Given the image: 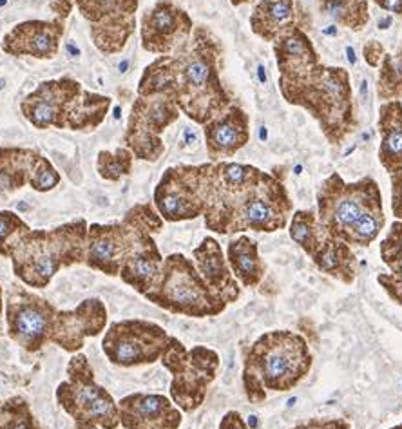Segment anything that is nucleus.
I'll return each instance as SVG.
<instances>
[{
	"label": "nucleus",
	"instance_id": "nucleus-34",
	"mask_svg": "<svg viewBox=\"0 0 402 429\" xmlns=\"http://www.w3.org/2000/svg\"><path fill=\"white\" fill-rule=\"evenodd\" d=\"M323 4L334 19L350 26H354L352 17H357V13L364 15L366 11L364 0H323Z\"/></svg>",
	"mask_w": 402,
	"mask_h": 429
},
{
	"label": "nucleus",
	"instance_id": "nucleus-44",
	"mask_svg": "<svg viewBox=\"0 0 402 429\" xmlns=\"http://www.w3.org/2000/svg\"><path fill=\"white\" fill-rule=\"evenodd\" d=\"M346 53H348V60H350V62L355 64V53H354V49L346 48Z\"/></svg>",
	"mask_w": 402,
	"mask_h": 429
},
{
	"label": "nucleus",
	"instance_id": "nucleus-18",
	"mask_svg": "<svg viewBox=\"0 0 402 429\" xmlns=\"http://www.w3.org/2000/svg\"><path fill=\"white\" fill-rule=\"evenodd\" d=\"M120 424L125 429H178L182 410L158 393H133L118 402Z\"/></svg>",
	"mask_w": 402,
	"mask_h": 429
},
{
	"label": "nucleus",
	"instance_id": "nucleus-53",
	"mask_svg": "<svg viewBox=\"0 0 402 429\" xmlns=\"http://www.w3.org/2000/svg\"><path fill=\"white\" fill-rule=\"evenodd\" d=\"M2 87H4V80H0V89H2Z\"/></svg>",
	"mask_w": 402,
	"mask_h": 429
},
{
	"label": "nucleus",
	"instance_id": "nucleus-49",
	"mask_svg": "<svg viewBox=\"0 0 402 429\" xmlns=\"http://www.w3.org/2000/svg\"><path fill=\"white\" fill-rule=\"evenodd\" d=\"M241 2H249V0H232V4H236V6L241 4Z\"/></svg>",
	"mask_w": 402,
	"mask_h": 429
},
{
	"label": "nucleus",
	"instance_id": "nucleus-3",
	"mask_svg": "<svg viewBox=\"0 0 402 429\" xmlns=\"http://www.w3.org/2000/svg\"><path fill=\"white\" fill-rule=\"evenodd\" d=\"M314 364L307 339L290 330L267 332L245 355L243 388L252 404L267 401L268 391H290Z\"/></svg>",
	"mask_w": 402,
	"mask_h": 429
},
{
	"label": "nucleus",
	"instance_id": "nucleus-2",
	"mask_svg": "<svg viewBox=\"0 0 402 429\" xmlns=\"http://www.w3.org/2000/svg\"><path fill=\"white\" fill-rule=\"evenodd\" d=\"M292 203L287 189L263 172L258 182L245 189H227L214 176L212 165L205 172V225L218 234L245 230L276 232L287 227Z\"/></svg>",
	"mask_w": 402,
	"mask_h": 429
},
{
	"label": "nucleus",
	"instance_id": "nucleus-17",
	"mask_svg": "<svg viewBox=\"0 0 402 429\" xmlns=\"http://www.w3.org/2000/svg\"><path fill=\"white\" fill-rule=\"evenodd\" d=\"M107 310L100 299H86L75 310L58 312L49 343L66 352H80L87 337H96L106 330Z\"/></svg>",
	"mask_w": 402,
	"mask_h": 429
},
{
	"label": "nucleus",
	"instance_id": "nucleus-42",
	"mask_svg": "<svg viewBox=\"0 0 402 429\" xmlns=\"http://www.w3.org/2000/svg\"><path fill=\"white\" fill-rule=\"evenodd\" d=\"M66 49H67V51H69V53H71L73 57H78V55H80V49L75 48L73 44H66Z\"/></svg>",
	"mask_w": 402,
	"mask_h": 429
},
{
	"label": "nucleus",
	"instance_id": "nucleus-12",
	"mask_svg": "<svg viewBox=\"0 0 402 429\" xmlns=\"http://www.w3.org/2000/svg\"><path fill=\"white\" fill-rule=\"evenodd\" d=\"M180 107L167 95L138 96L131 111L129 127L125 133L127 149L138 160L156 162L165 147L162 133L176 122Z\"/></svg>",
	"mask_w": 402,
	"mask_h": 429
},
{
	"label": "nucleus",
	"instance_id": "nucleus-29",
	"mask_svg": "<svg viewBox=\"0 0 402 429\" xmlns=\"http://www.w3.org/2000/svg\"><path fill=\"white\" fill-rule=\"evenodd\" d=\"M388 127L383 129L381 162L388 172L402 169V113L388 116Z\"/></svg>",
	"mask_w": 402,
	"mask_h": 429
},
{
	"label": "nucleus",
	"instance_id": "nucleus-24",
	"mask_svg": "<svg viewBox=\"0 0 402 429\" xmlns=\"http://www.w3.org/2000/svg\"><path fill=\"white\" fill-rule=\"evenodd\" d=\"M227 261L236 279L247 288L258 286L265 276V263L259 258V250L256 241L249 236H240L229 243Z\"/></svg>",
	"mask_w": 402,
	"mask_h": 429
},
{
	"label": "nucleus",
	"instance_id": "nucleus-38",
	"mask_svg": "<svg viewBox=\"0 0 402 429\" xmlns=\"http://www.w3.org/2000/svg\"><path fill=\"white\" fill-rule=\"evenodd\" d=\"M51 10L58 15V17H62L66 19L67 15L71 13L73 10V2L71 0H53V4H51Z\"/></svg>",
	"mask_w": 402,
	"mask_h": 429
},
{
	"label": "nucleus",
	"instance_id": "nucleus-19",
	"mask_svg": "<svg viewBox=\"0 0 402 429\" xmlns=\"http://www.w3.org/2000/svg\"><path fill=\"white\" fill-rule=\"evenodd\" d=\"M64 24L55 20H28L15 26L2 40V49L13 57H35L40 60L55 58L60 51Z\"/></svg>",
	"mask_w": 402,
	"mask_h": 429
},
{
	"label": "nucleus",
	"instance_id": "nucleus-43",
	"mask_svg": "<svg viewBox=\"0 0 402 429\" xmlns=\"http://www.w3.org/2000/svg\"><path fill=\"white\" fill-rule=\"evenodd\" d=\"M258 77H259V80H261V84H265V82H267V75H265V67L263 66L258 67Z\"/></svg>",
	"mask_w": 402,
	"mask_h": 429
},
{
	"label": "nucleus",
	"instance_id": "nucleus-46",
	"mask_svg": "<svg viewBox=\"0 0 402 429\" xmlns=\"http://www.w3.org/2000/svg\"><path fill=\"white\" fill-rule=\"evenodd\" d=\"M259 136H261V140H267V129H265V127H261V133H259Z\"/></svg>",
	"mask_w": 402,
	"mask_h": 429
},
{
	"label": "nucleus",
	"instance_id": "nucleus-52",
	"mask_svg": "<svg viewBox=\"0 0 402 429\" xmlns=\"http://www.w3.org/2000/svg\"><path fill=\"white\" fill-rule=\"evenodd\" d=\"M392 429H402V424H399V426H395V428H392Z\"/></svg>",
	"mask_w": 402,
	"mask_h": 429
},
{
	"label": "nucleus",
	"instance_id": "nucleus-50",
	"mask_svg": "<svg viewBox=\"0 0 402 429\" xmlns=\"http://www.w3.org/2000/svg\"><path fill=\"white\" fill-rule=\"evenodd\" d=\"M0 312H2V290H0Z\"/></svg>",
	"mask_w": 402,
	"mask_h": 429
},
{
	"label": "nucleus",
	"instance_id": "nucleus-25",
	"mask_svg": "<svg viewBox=\"0 0 402 429\" xmlns=\"http://www.w3.org/2000/svg\"><path fill=\"white\" fill-rule=\"evenodd\" d=\"M381 256L390 274H381L379 283L390 299L402 306V221H395L390 227L388 236L381 243Z\"/></svg>",
	"mask_w": 402,
	"mask_h": 429
},
{
	"label": "nucleus",
	"instance_id": "nucleus-10",
	"mask_svg": "<svg viewBox=\"0 0 402 429\" xmlns=\"http://www.w3.org/2000/svg\"><path fill=\"white\" fill-rule=\"evenodd\" d=\"M377 205H383L381 192L372 178L346 185L337 174H334L330 180H326L317 194L319 225L326 234L343 241L361 216Z\"/></svg>",
	"mask_w": 402,
	"mask_h": 429
},
{
	"label": "nucleus",
	"instance_id": "nucleus-15",
	"mask_svg": "<svg viewBox=\"0 0 402 429\" xmlns=\"http://www.w3.org/2000/svg\"><path fill=\"white\" fill-rule=\"evenodd\" d=\"M57 314V308L48 299L22 288L8 299V332L28 352H39L49 343Z\"/></svg>",
	"mask_w": 402,
	"mask_h": 429
},
{
	"label": "nucleus",
	"instance_id": "nucleus-16",
	"mask_svg": "<svg viewBox=\"0 0 402 429\" xmlns=\"http://www.w3.org/2000/svg\"><path fill=\"white\" fill-rule=\"evenodd\" d=\"M192 35V20L171 0H160L142 20V46L153 55L176 51Z\"/></svg>",
	"mask_w": 402,
	"mask_h": 429
},
{
	"label": "nucleus",
	"instance_id": "nucleus-4",
	"mask_svg": "<svg viewBox=\"0 0 402 429\" xmlns=\"http://www.w3.org/2000/svg\"><path fill=\"white\" fill-rule=\"evenodd\" d=\"M87 229L86 220H77L53 230L17 234L8 247L15 274L31 288H46L58 270L86 261Z\"/></svg>",
	"mask_w": 402,
	"mask_h": 429
},
{
	"label": "nucleus",
	"instance_id": "nucleus-41",
	"mask_svg": "<svg viewBox=\"0 0 402 429\" xmlns=\"http://www.w3.org/2000/svg\"><path fill=\"white\" fill-rule=\"evenodd\" d=\"M191 142H196V134L192 133L191 129L185 131V143H191Z\"/></svg>",
	"mask_w": 402,
	"mask_h": 429
},
{
	"label": "nucleus",
	"instance_id": "nucleus-8",
	"mask_svg": "<svg viewBox=\"0 0 402 429\" xmlns=\"http://www.w3.org/2000/svg\"><path fill=\"white\" fill-rule=\"evenodd\" d=\"M58 404L75 420L73 429H116L120 411L106 388L96 384L93 368L84 353H77L67 364V381L57 390Z\"/></svg>",
	"mask_w": 402,
	"mask_h": 429
},
{
	"label": "nucleus",
	"instance_id": "nucleus-13",
	"mask_svg": "<svg viewBox=\"0 0 402 429\" xmlns=\"http://www.w3.org/2000/svg\"><path fill=\"white\" fill-rule=\"evenodd\" d=\"M154 205L163 220L171 223L194 220L205 214L203 165L167 169L154 191Z\"/></svg>",
	"mask_w": 402,
	"mask_h": 429
},
{
	"label": "nucleus",
	"instance_id": "nucleus-7",
	"mask_svg": "<svg viewBox=\"0 0 402 429\" xmlns=\"http://www.w3.org/2000/svg\"><path fill=\"white\" fill-rule=\"evenodd\" d=\"M145 297L171 314L196 319L220 315L229 306L207 285L194 261L183 254H173L163 259L158 281Z\"/></svg>",
	"mask_w": 402,
	"mask_h": 429
},
{
	"label": "nucleus",
	"instance_id": "nucleus-37",
	"mask_svg": "<svg viewBox=\"0 0 402 429\" xmlns=\"http://www.w3.org/2000/svg\"><path fill=\"white\" fill-rule=\"evenodd\" d=\"M220 429H250V428L238 411H229V413H225V417L221 419Z\"/></svg>",
	"mask_w": 402,
	"mask_h": 429
},
{
	"label": "nucleus",
	"instance_id": "nucleus-31",
	"mask_svg": "<svg viewBox=\"0 0 402 429\" xmlns=\"http://www.w3.org/2000/svg\"><path fill=\"white\" fill-rule=\"evenodd\" d=\"M0 429H42L24 399L15 397L0 408Z\"/></svg>",
	"mask_w": 402,
	"mask_h": 429
},
{
	"label": "nucleus",
	"instance_id": "nucleus-5",
	"mask_svg": "<svg viewBox=\"0 0 402 429\" xmlns=\"http://www.w3.org/2000/svg\"><path fill=\"white\" fill-rule=\"evenodd\" d=\"M109 96L95 95L69 77L42 82L20 104L22 115L37 129L93 131L104 122Z\"/></svg>",
	"mask_w": 402,
	"mask_h": 429
},
{
	"label": "nucleus",
	"instance_id": "nucleus-21",
	"mask_svg": "<svg viewBox=\"0 0 402 429\" xmlns=\"http://www.w3.org/2000/svg\"><path fill=\"white\" fill-rule=\"evenodd\" d=\"M249 118L243 111L232 107L229 113L205 124L207 151L212 162L238 153L249 142Z\"/></svg>",
	"mask_w": 402,
	"mask_h": 429
},
{
	"label": "nucleus",
	"instance_id": "nucleus-30",
	"mask_svg": "<svg viewBox=\"0 0 402 429\" xmlns=\"http://www.w3.org/2000/svg\"><path fill=\"white\" fill-rule=\"evenodd\" d=\"M133 156L129 149H116V151H102L96 160V169L107 182H118L127 176L133 169Z\"/></svg>",
	"mask_w": 402,
	"mask_h": 429
},
{
	"label": "nucleus",
	"instance_id": "nucleus-23",
	"mask_svg": "<svg viewBox=\"0 0 402 429\" xmlns=\"http://www.w3.org/2000/svg\"><path fill=\"white\" fill-rule=\"evenodd\" d=\"M314 263L321 272L334 276L341 279L346 285H352L357 276V268H355V256L352 254L348 245L341 239H335L325 232L321 245L317 248L314 256Z\"/></svg>",
	"mask_w": 402,
	"mask_h": 429
},
{
	"label": "nucleus",
	"instance_id": "nucleus-51",
	"mask_svg": "<svg viewBox=\"0 0 402 429\" xmlns=\"http://www.w3.org/2000/svg\"><path fill=\"white\" fill-rule=\"evenodd\" d=\"M8 4V0H0V6H6Z\"/></svg>",
	"mask_w": 402,
	"mask_h": 429
},
{
	"label": "nucleus",
	"instance_id": "nucleus-22",
	"mask_svg": "<svg viewBox=\"0 0 402 429\" xmlns=\"http://www.w3.org/2000/svg\"><path fill=\"white\" fill-rule=\"evenodd\" d=\"M163 258L156 243L147 245L145 248L133 254L127 261L122 265L120 277L125 285L133 286L140 294H147L154 288L162 274Z\"/></svg>",
	"mask_w": 402,
	"mask_h": 429
},
{
	"label": "nucleus",
	"instance_id": "nucleus-14",
	"mask_svg": "<svg viewBox=\"0 0 402 429\" xmlns=\"http://www.w3.org/2000/svg\"><path fill=\"white\" fill-rule=\"evenodd\" d=\"M91 24L93 42L102 53L115 55L125 48L136 28L138 0H75Z\"/></svg>",
	"mask_w": 402,
	"mask_h": 429
},
{
	"label": "nucleus",
	"instance_id": "nucleus-6",
	"mask_svg": "<svg viewBox=\"0 0 402 429\" xmlns=\"http://www.w3.org/2000/svg\"><path fill=\"white\" fill-rule=\"evenodd\" d=\"M162 227L163 218L151 205H136L120 223L91 225L87 229V267L107 276H120L122 265L133 254L154 243L153 234Z\"/></svg>",
	"mask_w": 402,
	"mask_h": 429
},
{
	"label": "nucleus",
	"instance_id": "nucleus-47",
	"mask_svg": "<svg viewBox=\"0 0 402 429\" xmlns=\"http://www.w3.org/2000/svg\"><path fill=\"white\" fill-rule=\"evenodd\" d=\"M120 113H122V111H120V107H116V111H115V118H116V120L120 118Z\"/></svg>",
	"mask_w": 402,
	"mask_h": 429
},
{
	"label": "nucleus",
	"instance_id": "nucleus-32",
	"mask_svg": "<svg viewBox=\"0 0 402 429\" xmlns=\"http://www.w3.org/2000/svg\"><path fill=\"white\" fill-rule=\"evenodd\" d=\"M58 183H60V174H58V171L48 162V158H44L42 154H39V158H37V162L33 165V171H31L29 185L33 187L35 191L48 192L53 191Z\"/></svg>",
	"mask_w": 402,
	"mask_h": 429
},
{
	"label": "nucleus",
	"instance_id": "nucleus-39",
	"mask_svg": "<svg viewBox=\"0 0 402 429\" xmlns=\"http://www.w3.org/2000/svg\"><path fill=\"white\" fill-rule=\"evenodd\" d=\"M384 10H390L393 13H402V0H379Z\"/></svg>",
	"mask_w": 402,
	"mask_h": 429
},
{
	"label": "nucleus",
	"instance_id": "nucleus-33",
	"mask_svg": "<svg viewBox=\"0 0 402 429\" xmlns=\"http://www.w3.org/2000/svg\"><path fill=\"white\" fill-rule=\"evenodd\" d=\"M28 229V225L20 220L19 216L10 210H0V256H8V247H10L11 239Z\"/></svg>",
	"mask_w": 402,
	"mask_h": 429
},
{
	"label": "nucleus",
	"instance_id": "nucleus-26",
	"mask_svg": "<svg viewBox=\"0 0 402 429\" xmlns=\"http://www.w3.org/2000/svg\"><path fill=\"white\" fill-rule=\"evenodd\" d=\"M294 19L292 0H261L250 17L254 33L265 40H274L285 33Z\"/></svg>",
	"mask_w": 402,
	"mask_h": 429
},
{
	"label": "nucleus",
	"instance_id": "nucleus-35",
	"mask_svg": "<svg viewBox=\"0 0 402 429\" xmlns=\"http://www.w3.org/2000/svg\"><path fill=\"white\" fill-rule=\"evenodd\" d=\"M392 174V209L393 216L402 220V169L390 172Z\"/></svg>",
	"mask_w": 402,
	"mask_h": 429
},
{
	"label": "nucleus",
	"instance_id": "nucleus-27",
	"mask_svg": "<svg viewBox=\"0 0 402 429\" xmlns=\"http://www.w3.org/2000/svg\"><path fill=\"white\" fill-rule=\"evenodd\" d=\"M37 158L39 153L29 149H0V191L11 192L24 187Z\"/></svg>",
	"mask_w": 402,
	"mask_h": 429
},
{
	"label": "nucleus",
	"instance_id": "nucleus-20",
	"mask_svg": "<svg viewBox=\"0 0 402 429\" xmlns=\"http://www.w3.org/2000/svg\"><path fill=\"white\" fill-rule=\"evenodd\" d=\"M192 256H194V265H196L198 272L227 305L240 299V283L230 270L229 261L225 259L220 243L214 238L203 239L200 247L194 248Z\"/></svg>",
	"mask_w": 402,
	"mask_h": 429
},
{
	"label": "nucleus",
	"instance_id": "nucleus-9",
	"mask_svg": "<svg viewBox=\"0 0 402 429\" xmlns=\"http://www.w3.org/2000/svg\"><path fill=\"white\" fill-rule=\"evenodd\" d=\"M162 364L173 373L171 399L185 413H192L205 401L207 388L216 379L220 368V355L207 346L187 350L182 341L171 337L162 355Z\"/></svg>",
	"mask_w": 402,
	"mask_h": 429
},
{
	"label": "nucleus",
	"instance_id": "nucleus-28",
	"mask_svg": "<svg viewBox=\"0 0 402 429\" xmlns=\"http://www.w3.org/2000/svg\"><path fill=\"white\" fill-rule=\"evenodd\" d=\"M290 238L297 245H301L305 252L314 256V252L319 248L323 238H325V230L319 225V220L314 216V212L297 210L292 216V223H290Z\"/></svg>",
	"mask_w": 402,
	"mask_h": 429
},
{
	"label": "nucleus",
	"instance_id": "nucleus-40",
	"mask_svg": "<svg viewBox=\"0 0 402 429\" xmlns=\"http://www.w3.org/2000/svg\"><path fill=\"white\" fill-rule=\"evenodd\" d=\"M247 424H249L250 429H258L259 428V420L256 415H250L249 420H247Z\"/></svg>",
	"mask_w": 402,
	"mask_h": 429
},
{
	"label": "nucleus",
	"instance_id": "nucleus-48",
	"mask_svg": "<svg viewBox=\"0 0 402 429\" xmlns=\"http://www.w3.org/2000/svg\"><path fill=\"white\" fill-rule=\"evenodd\" d=\"M325 33L326 35H335V29L330 28V29H325Z\"/></svg>",
	"mask_w": 402,
	"mask_h": 429
},
{
	"label": "nucleus",
	"instance_id": "nucleus-11",
	"mask_svg": "<svg viewBox=\"0 0 402 429\" xmlns=\"http://www.w3.org/2000/svg\"><path fill=\"white\" fill-rule=\"evenodd\" d=\"M173 335L156 323L142 319L118 321L104 335L102 348L111 363L122 368L153 364L162 359Z\"/></svg>",
	"mask_w": 402,
	"mask_h": 429
},
{
	"label": "nucleus",
	"instance_id": "nucleus-36",
	"mask_svg": "<svg viewBox=\"0 0 402 429\" xmlns=\"http://www.w3.org/2000/svg\"><path fill=\"white\" fill-rule=\"evenodd\" d=\"M294 429H350V424L343 419H312Z\"/></svg>",
	"mask_w": 402,
	"mask_h": 429
},
{
	"label": "nucleus",
	"instance_id": "nucleus-1",
	"mask_svg": "<svg viewBox=\"0 0 402 429\" xmlns=\"http://www.w3.org/2000/svg\"><path fill=\"white\" fill-rule=\"evenodd\" d=\"M218 49L205 29H196L174 55H162L145 67L138 96L167 95L191 120L207 124L223 111L229 98L218 78Z\"/></svg>",
	"mask_w": 402,
	"mask_h": 429
},
{
	"label": "nucleus",
	"instance_id": "nucleus-45",
	"mask_svg": "<svg viewBox=\"0 0 402 429\" xmlns=\"http://www.w3.org/2000/svg\"><path fill=\"white\" fill-rule=\"evenodd\" d=\"M127 67H129V62H127V60H124V62H120L118 69H120V73H127Z\"/></svg>",
	"mask_w": 402,
	"mask_h": 429
}]
</instances>
